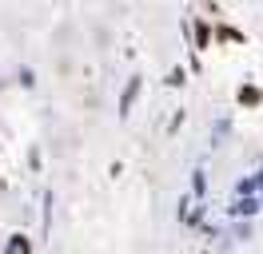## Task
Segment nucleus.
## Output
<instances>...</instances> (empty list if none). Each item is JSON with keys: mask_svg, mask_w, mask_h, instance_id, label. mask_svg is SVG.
<instances>
[{"mask_svg": "<svg viewBox=\"0 0 263 254\" xmlns=\"http://www.w3.org/2000/svg\"><path fill=\"white\" fill-rule=\"evenodd\" d=\"M235 99H239V108H259L263 92L255 88V83H239V88H235Z\"/></svg>", "mask_w": 263, "mask_h": 254, "instance_id": "f257e3e1", "label": "nucleus"}, {"mask_svg": "<svg viewBox=\"0 0 263 254\" xmlns=\"http://www.w3.org/2000/svg\"><path fill=\"white\" fill-rule=\"evenodd\" d=\"M192 44H196V52H208V48H212V24H208V20H196V24H192Z\"/></svg>", "mask_w": 263, "mask_h": 254, "instance_id": "f03ea898", "label": "nucleus"}, {"mask_svg": "<svg viewBox=\"0 0 263 254\" xmlns=\"http://www.w3.org/2000/svg\"><path fill=\"white\" fill-rule=\"evenodd\" d=\"M212 40H219V44H239V40H243V32H235L231 24H215V28H212Z\"/></svg>", "mask_w": 263, "mask_h": 254, "instance_id": "7ed1b4c3", "label": "nucleus"}, {"mask_svg": "<svg viewBox=\"0 0 263 254\" xmlns=\"http://www.w3.org/2000/svg\"><path fill=\"white\" fill-rule=\"evenodd\" d=\"M136 95H140V76H132V79H128V88H124V99H120V115H128V111H132Z\"/></svg>", "mask_w": 263, "mask_h": 254, "instance_id": "20e7f679", "label": "nucleus"}, {"mask_svg": "<svg viewBox=\"0 0 263 254\" xmlns=\"http://www.w3.org/2000/svg\"><path fill=\"white\" fill-rule=\"evenodd\" d=\"M8 254H32V238L28 235H8Z\"/></svg>", "mask_w": 263, "mask_h": 254, "instance_id": "39448f33", "label": "nucleus"}, {"mask_svg": "<svg viewBox=\"0 0 263 254\" xmlns=\"http://www.w3.org/2000/svg\"><path fill=\"white\" fill-rule=\"evenodd\" d=\"M183 79H187L183 68H172V72H167V83H172V88H183Z\"/></svg>", "mask_w": 263, "mask_h": 254, "instance_id": "423d86ee", "label": "nucleus"}]
</instances>
